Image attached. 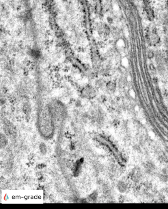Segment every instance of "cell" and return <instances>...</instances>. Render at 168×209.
Segmentation results:
<instances>
[{
	"label": "cell",
	"mask_w": 168,
	"mask_h": 209,
	"mask_svg": "<svg viewBox=\"0 0 168 209\" xmlns=\"http://www.w3.org/2000/svg\"><path fill=\"white\" fill-rule=\"evenodd\" d=\"M127 185L123 182H119L117 185V188L121 193H124L127 189Z\"/></svg>",
	"instance_id": "1"
},
{
	"label": "cell",
	"mask_w": 168,
	"mask_h": 209,
	"mask_svg": "<svg viewBox=\"0 0 168 209\" xmlns=\"http://www.w3.org/2000/svg\"><path fill=\"white\" fill-rule=\"evenodd\" d=\"M106 87L108 90L113 91L115 89L116 87V84L115 83L112 81H109L107 83Z\"/></svg>",
	"instance_id": "2"
},
{
	"label": "cell",
	"mask_w": 168,
	"mask_h": 209,
	"mask_svg": "<svg viewBox=\"0 0 168 209\" xmlns=\"http://www.w3.org/2000/svg\"><path fill=\"white\" fill-rule=\"evenodd\" d=\"M154 53L152 51H150V52H148V57L149 59H151L152 58H154Z\"/></svg>",
	"instance_id": "3"
},
{
	"label": "cell",
	"mask_w": 168,
	"mask_h": 209,
	"mask_svg": "<svg viewBox=\"0 0 168 209\" xmlns=\"http://www.w3.org/2000/svg\"><path fill=\"white\" fill-rule=\"evenodd\" d=\"M97 193H96V192H95V193H93V194L91 195L90 197L92 199L94 200H96V199H97Z\"/></svg>",
	"instance_id": "4"
},
{
	"label": "cell",
	"mask_w": 168,
	"mask_h": 209,
	"mask_svg": "<svg viewBox=\"0 0 168 209\" xmlns=\"http://www.w3.org/2000/svg\"><path fill=\"white\" fill-rule=\"evenodd\" d=\"M150 70L152 71H155L156 70V69H155V66L153 64H151L150 66Z\"/></svg>",
	"instance_id": "5"
}]
</instances>
